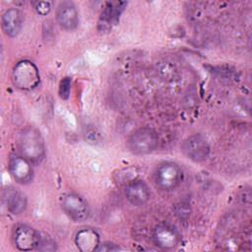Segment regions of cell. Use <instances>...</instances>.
<instances>
[{"mask_svg": "<svg viewBox=\"0 0 252 252\" xmlns=\"http://www.w3.org/2000/svg\"><path fill=\"white\" fill-rule=\"evenodd\" d=\"M20 155L31 162L37 163L45 156V144L40 131L34 126L24 127L17 139Z\"/></svg>", "mask_w": 252, "mask_h": 252, "instance_id": "6da1fadb", "label": "cell"}, {"mask_svg": "<svg viewBox=\"0 0 252 252\" xmlns=\"http://www.w3.org/2000/svg\"><path fill=\"white\" fill-rule=\"evenodd\" d=\"M183 178L181 167L173 161H162L155 169L153 179L156 186L161 191L176 189Z\"/></svg>", "mask_w": 252, "mask_h": 252, "instance_id": "7a4b0ae2", "label": "cell"}, {"mask_svg": "<svg viewBox=\"0 0 252 252\" xmlns=\"http://www.w3.org/2000/svg\"><path fill=\"white\" fill-rule=\"evenodd\" d=\"M40 75L36 65L27 59L17 62L12 70V82L22 91H31L37 87Z\"/></svg>", "mask_w": 252, "mask_h": 252, "instance_id": "3957f363", "label": "cell"}, {"mask_svg": "<svg viewBox=\"0 0 252 252\" xmlns=\"http://www.w3.org/2000/svg\"><path fill=\"white\" fill-rule=\"evenodd\" d=\"M158 135L151 127H141L136 129L128 138V149L134 155H149L158 146Z\"/></svg>", "mask_w": 252, "mask_h": 252, "instance_id": "277c9868", "label": "cell"}, {"mask_svg": "<svg viewBox=\"0 0 252 252\" xmlns=\"http://www.w3.org/2000/svg\"><path fill=\"white\" fill-rule=\"evenodd\" d=\"M12 240L18 250L32 251L39 248L42 236L31 225L26 223H18L12 230Z\"/></svg>", "mask_w": 252, "mask_h": 252, "instance_id": "5b68a950", "label": "cell"}, {"mask_svg": "<svg viewBox=\"0 0 252 252\" xmlns=\"http://www.w3.org/2000/svg\"><path fill=\"white\" fill-rule=\"evenodd\" d=\"M61 208L66 216L76 222L87 220L91 214L87 200L76 193L63 195L61 198Z\"/></svg>", "mask_w": 252, "mask_h": 252, "instance_id": "8992f818", "label": "cell"}, {"mask_svg": "<svg viewBox=\"0 0 252 252\" xmlns=\"http://www.w3.org/2000/svg\"><path fill=\"white\" fill-rule=\"evenodd\" d=\"M181 152L188 159L194 162H202L208 158L211 147L202 134H192L182 142Z\"/></svg>", "mask_w": 252, "mask_h": 252, "instance_id": "52a82bcc", "label": "cell"}, {"mask_svg": "<svg viewBox=\"0 0 252 252\" xmlns=\"http://www.w3.org/2000/svg\"><path fill=\"white\" fill-rule=\"evenodd\" d=\"M32 163L22 155H12L8 161V170L11 177L19 184H30L33 179Z\"/></svg>", "mask_w": 252, "mask_h": 252, "instance_id": "ba28073f", "label": "cell"}, {"mask_svg": "<svg viewBox=\"0 0 252 252\" xmlns=\"http://www.w3.org/2000/svg\"><path fill=\"white\" fill-rule=\"evenodd\" d=\"M181 236L172 225L160 223L153 231V241L160 249L171 250L178 246Z\"/></svg>", "mask_w": 252, "mask_h": 252, "instance_id": "9c48e42d", "label": "cell"}, {"mask_svg": "<svg viewBox=\"0 0 252 252\" xmlns=\"http://www.w3.org/2000/svg\"><path fill=\"white\" fill-rule=\"evenodd\" d=\"M56 21L65 31H74L79 25V11L72 1H62L56 8Z\"/></svg>", "mask_w": 252, "mask_h": 252, "instance_id": "30bf717a", "label": "cell"}, {"mask_svg": "<svg viewBox=\"0 0 252 252\" xmlns=\"http://www.w3.org/2000/svg\"><path fill=\"white\" fill-rule=\"evenodd\" d=\"M124 194L128 202L136 207L147 204L151 198V190L142 179H134L128 182L125 186Z\"/></svg>", "mask_w": 252, "mask_h": 252, "instance_id": "8fae6325", "label": "cell"}, {"mask_svg": "<svg viewBox=\"0 0 252 252\" xmlns=\"http://www.w3.org/2000/svg\"><path fill=\"white\" fill-rule=\"evenodd\" d=\"M126 5L127 3L123 1L106 2L99 17V30L106 31L110 30L113 26H115L118 23L120 15L123 13Z\"/></svg>", "mask_w": 252, "mask_h": 252, "instance_id": "7c38bea8", "label": "cell"}, {"mask_svg": "<svg viewBox=\"0 0 252 252\" xmlns=\"http://www.w3.org/2000/svg\"><path fill=\"white\" fill-rule=\"evenodd\" d=\"M24 26L23 13L17 8H9L1 17V28L8 37L17 36Z\"/></svg>", "mask_w": 252, "mask_h": 252, "instance_id": "4fadbf2b", "label": "cell"}, {"mask_svg": "<svg viewBox=\"0 0 252 252\" xmlns=\"http://www.w3.org/2000/svg\"><path fill=\"white\" fill-rule=\"evenodd\" d=\"M74 241L80 251L93 252L97 250L100 244V237L94 228L84 227L76 232Z\"/></svg>", "mask_w": 252, "mask_h": 252, "instance_id": "5bb4252c", "label": "cell"}, {"mask_svg": "<svg viewBox=\"0 0 252 252\" xmlns=\"http://www.w3.org/2000/svg\"><path fill=\"white\" fill-rule=\"evenodd\" d=\"M3 202L8 212L13 215H20L24 213L28 206L26 195L13 187H8L4 190Z\"/></svg>", "mask_w": 252, "mask_h": 252, "instance_id": "9a60e30c", "label": "cell"}, {"mask_svg": "<svg viewBox=\"0 0 252 252\" xmlns=\"http://www.w3.org/2000/svg\"><path fill=\"white\" fill-rule=\"evenodd\" d=\"M32 5L33 6L34 11L40 16H46L50 13L53 7L52 1H32Z\"/></svg>", "mask_w": 252, "mask_h": 252, "instance_id": "2e32d148", "label": "cell"}, {"mask_svg": "<svg viewBox=\"0 0 252 252\" xmlns=\"http://www.w3.org/2000/svg\"><path fill=\"white\" fill-rule=\"evenodd\" d=\"M71 85H72V80L68 77L63 78L59 84V95L63 99H67L70 95L71 92Z\"/></svg>", "mask_w": 252, "mask_h": 252, "instance_id": "e0dca14e", "label": "cell"}, {"mask_svg": "<svg viewBox=\"0 0 252 252\" xmlns=\"http://www.w3.org/2000/svg\"><path fill=\"white\" fill-rule=\"evenodd\" d=\"M119 249V246L113 242H103L99 244L96 251H116Z\"/></svg>", "mask_w": 252, "mask_h": 252, "instance_id": "ac0fdd59", "label": "cell"}]
</instances>
